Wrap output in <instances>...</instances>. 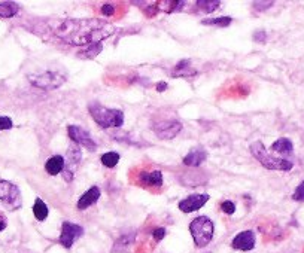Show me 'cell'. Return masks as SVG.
<instances>
[{
  "mask_svg": "<svg viewBox=\"0 0 304 253\" xmlns=\"http://www.w3.org/2000/svg\"><path fill=\"white\" fill-rule=\"evenodd\" d=\"M52 32L66 43L75 46H90L111 37L116 29L114 24L99 18H67L57 21Z\"/></svg>",
  "mask_w": 304,
  "mask_h": 253,
  "instance_id": "cell-1",
  "label": "cell"
},
{
  "mask_svg": "<svg viewBox=\"0 0 304 253\" xmlns=\"http://www.w3.org/2000/svg\"><path fill=\"white\" fill-rule=\"evenodd\" d=\"M88 112L102 128H119L124 124V112L119 109H109L100 103H90Z\"/></svg>",
  "mask_w": 304,
  "mask_h": 253,
  "instance_id": "cell-2",
  "label": "cell"
},
{
  "mask_svg": "<svg viewBox=\"0 0 304 253\" xmlns=\"http://www.w3.org/2000/svg\"><path fill=\"white\" fill-rule=\"evenodd\" d=\"M249 149H251L252 156H254L255 159H258L260 164H261L264 168H267V170H276V172H289V170H292L294 162H291V161H288V159H283V158L271 156V155L266 150L263 142H260V140H258V142H254Z\"/></svg>",
  "mask_w": 304,
  "mask_h": 253,
  "instance_id": "cell-3",
  "label": "cell"
},
{
  "mask_svg": "<svg viewBox=\"0 0 304 253\" xmlns=\"http://www.w3.org/2000/svg\"><path fill=\"white\" fill-rule=\"evenodd\" d=\"M190 232L192 235L194 244L201 249V247H206L212 241L213 232H215V225H213L210 217L198 216L190 223Z\"/></svg>",
  "mask_w": 304,
  "mask_h": 253,
  "instance_id": "cell-4",
  "label": "cell"
},
{
  "mask_svg": "<svg viewBox=\"0 0 304 253\" xmlns=\"http://www.w3.org/2000/svg\"><path fill=\"white\" fill-rule=\"evenodd\" d=\"M29 80L35 87L40 90H57L66 82V74L60 72H43V73H35L29 74Z\"/></svg>",
  "mask_w": 304,
  "mask_h": 253,
  "instance_id": "cell-5",
  "label": "cell"
},
{
  "mask_svg": "<svg viewBox=\"0 0 304 253\" xmlns=\"http://www.w3.org/2000/svg\"><path fill=\"white\" fill-rule=\"evenodd\" d=\"M0 201H3L5 206L11 210L20 209L23 204L20 188L8 181H0Z\"/></svg>",
  "mask_w": 304,
  "mask_h": 253,
  "instance_id": "cell-6",
  "label": "cell"
},
{
  "mask_svg": "<svg viewBox=\"0 0 304 253\" xmlns=\"http://www.w3.org/2000/svg\"><path fill=\"white\" fill-rule=\"evenodd\" d=\"M84 234V228L81 225H76L73 222H63L61 225V234H60V238H58V243L66 247V249H70L73 246V243L81 238Z\"/></svg>",
  "mask_w": 304,
  "mask_h": 253,
  "instance_id": "cell-7",
  "label": "cell"
},
{
  "mask_svg": "<svg viewBox=\"0 0 304 253\" xmlns=\"http://www.w3.org/2000/svg\"><path fill=\"white\" fill-rule=\"evenodd\" d=\"M67 134L76 145H79V146H82L88 150H96L97 149V143L94 142L91 134L87 130H84L82 127L69 125L67 127Z\"/></svg>",
  "mask_w": 304,
  "mask_h": 253,
  "instance_id": "cell-8",
  "label": "cell"
},
{
  "mask_svg": "<svg viewBox=\"0 0 304 253\" xmlns=\"http://www.w3.org/2000/svg\"><path fill=\"white\" fill-rule=\"evenodd\" d=\"M182 131V124L176 119H166L154 124V133L163 140H172Z\"/></svg>",
  "mask_w": 304,
  "mask_h": 253,
  "instance_id": "cell-9",
  "label": "cell"
},
{
  "mask_svg": "<svg viewBox=\"0 0 304 253\" xmlns=\"http://www.w3.org/2000/svg\"><path fill=\"white\" fill-rule=\"evenodd\" d=\"M207 201H209L207 194H192V195H188L187 198L181 200L178 207L184 213H192V212L200 210Z\"/></svg>",
  "mask_w": 304,
  "mask_h": 253,
  "instance_id": "cell-10",
  "label": "cell"
},
{
  "mask_svg": "<svg viewBox=\"0 0 304 253\" xmlns=\"http://www.w3.org/2000/svg\"><path fill=\"white\" fill-rule=\"evenodd\" d=\"M255 241H257V237H255V232L248 229V231H242L239 232L233 241H231V247L236 249V250H242V252H251L254 250L255 247Z\"/></svg>",
  "mask_w": 304,
  "mask_h": 253,
  "instance_id": "cell-11",
  "label": "cell"
},
{
  "mask_svg": "<svg viewBox=\"0 0 304 253\" xmlns=\"http://www.w3.org/2000/svg\"><path fill=\"white\" fill-rule=\"evenodd\" d=\"M100 195H102V192H100L99 186H91L88 191H85L79 197L78 203H76V207H78V210H87L88 207H91L93 204H96L99 201Z\"/></svg>",
  "mask_w": 304,
  "mask_h": 253,
  "instance_id": "cell-12",
  "label": "cell"
},
{
  "mask_svg": "<svg viewBox=\"0 0 304 253\" xmlns=\"http://www.w3.org/2000/svg\"><path fill=\"white\" fill-rule=\"evenodd\" d=\"M207 158V152L203 147H194L184 156V164L188 167H200Z\"/></svg>",
  "mask_w": 304,
  "mask_h": 253,
  "instance_id": "cell-13",
  "label": "cell"
},
{
  "mask_svg": "<svg viewBox=\"0 0 304 253\" xmlns=\"http://www.w3.org/2000/svg\"><path fill=\"white\" fill-rule=\"evenodd\" d=\"M195 74H197V70L191 66V60L179 61L173 67V70L170 72L172 77H191V76H195Z\"/></svg>",
  "mask_w": 304,
  "mask_h": 253,
  "instance_id": "cell-14",
  "label": "cell"
},
{
  "mask_svg": "<svg viewBox=\"0 0 304 253\" xmlns=\"http://www.w3.org/2000/svg\"><path fill=\"white\" fill-rule=\"evenodd\" d=\"M66 161L61 155H54L45 162V170L49 176H57L64 170Z\"/></svg>",
  "mask_w": 304,
  "mask_h": 253,
  "instance_id": "cell-15",
  "label": "cell"
},
{
  "mask_svg": "<svg viewBox=\"0 0 304 253\" xmlns=\"http://www.w3.org/2000/svg\"><path fill=\"white\" fill-rule=\"evenodd\" d=\"M139 181L140 183H143L145 186H161L163 185V173L158 170L154 172H142L139 175Z\"/></svg>",
  "mask_w": 304,
  "mask_h": 253,
  "instance_id": "cell-16",
  "label": "cell"
},
{
  "mask_svg": "<svg viewBox=\"0 0 304 253\" xmlns=\"http://www.w3.org/2000/svg\"><path fill=\"white\" fill-rule=\"evenodd\" d=\"M271 150L280 155H291L294 150V145L288 137H280L271 145Z\"/></svg>",
  "mask_w": 304,
  "mask_h": 253,
  "instance_id": "cell-17",
  "label": "cell"
},
{
  "mask_svg": "<svg viewBox=\"0 0 304 253\" xmlns=\"http://www.w3.org/2000/svg\"><path fill=\"white\" fill-rule=\"evenodd\" d=\"M134 237H136V234H124V235H121V237L115 241V244H114V252H116V253L125 252V250L133 244Z\"/></svg>",
  "mask_w": 304,
  "mask_h": 253,
  "instance_id": "cell-18",
  "label": "cell"
},
{
  "mask_svg": "<svg viewBox=\"0 0 304 253\" xmlns=\"http://www.w3.org/2000/svg\"><path fill=\"white\" fill-rule=\"evenodd\" d=\"M18 11L20 6L15 2H0V18H12Z\"/></svg>",
  "mask_w": 304,
  "mask_h": 253,
  "instance_id": "cell-19",
  "label": "cell"
},
{
  "mask_svg": "<svg viewBox=\"0 0 304 253\" xmlns=\"http://www.w3.org/2000/svg\"><path fill=\"white\" fill-rule=\"evenodd\" d=\"M33 215L39 222H43L48 217V206L43 203L42 198H36L35 206H33Z\"/></svg>",
  "mask_w": 304,
  "mask_h": 253,
  "instance_id": "cell-20",
  "label": "cell"
},
{
  "mask_svg": "<svg viewBox=\"0 0 304 253\" xmlns=\"http://www.w3.org/2000/svg\"><path fill=\"white\" fill-rule=\"evenodd\" d=\"M195 6L198 8L200 12L210 14V12L216 11L221 6V2H219V0H200V2L195 3Z\"/></svg>",
  "mask_w": 304,
  "mask_h": 253,
  "instance_id": "cell-21",
  "label": "cell"
},
{
  "mask_svg": "<svg viewBox=\"0 0 304 253\" xmlns=\"http://www.w3.org/2000/svg\"><path fill=\"white\" fill-rule=\"evenodd\" d=\"M231 17H218V18H206L201 21L203 26H216V27H228L231 24Z\"/></svg>",
  "mask_w": 304,
  "mask_h": 253,
  "instance_id": "cell-22",
  "label": "cell"
},
{
  "mask_svg": "<svg viewBox=\"0 0 304 253\" xmlns=\"http://www.w3.org/2000/svg\"><path fill=\"white\" fill-rule=\"evenodd\" d=\"M100 161H102V164H103L105 167L114 168V167H116V164L119 162V153H116V152H106V153L102 155Z\"/></svg>",
  "mask_w": 304,
  "mask_h": 253,
  "instance_id": "cell-23",
  "label": "cell"
},
{
  "mask_svg": "<svg viewBox=\"0 0 304 253\" xmlns=\"http://www.w3.org/2000/svg\"><path fill=\"white\" fill-rule=\"evenodd\" d=\"M103 49V45L102 43H94V45H90L87 46L82 52H79V57H84V58H96Z\"/></svg>",
  "mask_w": 304,
  "mask_h": 253,
  "instance_id": "cell-24",
  "label": "cell"
},
{
  "mask_svg": "<svg viewBox=\"0 0 304 253\" xmlns=\"http://www.w3.org/2000/svg\"><path fill=\"white\" fill-rule=\"evenodd\" d=\"M69 156H70V162H72L73 165H76V164H78V162L81 161L82 153H81V150H79L78 147H76V146H70Z\"/></svg>",
  "mask_w": 304,
  "mask_h": 253,
  "instance_id": "cell-25",
  "label": "cell"
},
{
  "mask_svg": "<svg viewBox=\"0 0 304 253\" xmlns=\"http://www.w3.org/2000/svg\"><path fill=\"white\" fill-rule=\"evenodd\" d=\"M221 210L227 215H233L236 212V204L233 201H224L221 203Z\"/></svg>",
  "mask_w": 304,
  "mask_h": 253,
  "instance_id": "cell-26",
  "label": "cell"
},
{
  "mask_svg": "<svg viewBox=\"0 0 304 253\" xmlns=\"http://www.w3.org/2000/svg\"><path fill=\"white\" fill-rule=\"evenodd\" d=\"M292 200L295 201H304V181L297 186V189L292 194Z\"/></svg>",
  "mask_w": 304,
  "mask_h": 253,
  "instance_id": "cell-27",
  "label": "cell"
},
{
  "mask_svg": "<svg viewBox=\"0 0 304 253\" xmlns=\"http://www.w3.org/2000/svg\"><path fill=\"white\" fill-rule=\"evenodd\" d=\"M12 119L9 116H0V131L3 130H11L12 128Z\"/></svg>",
  "mask_w": 304,
  "mask_h": 253,
  "instance_id": "cell-28",
  "label": "cell"
},
{
  "mask_svg": "<svg viewBox=\"0 0 304 253\" xmlns=\"http://www.w3.org/2000/svg\"><path fill=\"white\" fill-rule=\"evenodd\" d=\"M274 5V2H254V8L257 11H266L268 8H271Z\"/></svg>",
  "mask_w": 304,
  "mask_h": 253,
  "instance_id": "cell-29",
  "label": "cell"
},
{
  "mask_svg": "<svg viewBox=\"0 0 304 253\" xmlns=\"http://www.w3.org/2000/svg\"><path fill=\"white\" fill-rule=\"evenodd\" d=\"M115 6L114 5H109V3H106V5H103L102 6V14L105 15V17H112L114 14H115Z\"/></svg>",
  "mask_w": 304,
  "mask_h": 253,
  "instance_id": "cell-30",
  "label": "cell"
},
{
  "mask_svg": "<svg viewBox=\"0 0 304 253\" xmlns=\"http://www.w3.org/2000/svg\"><path fill=\"white\" fill-rule=\"evenodd\" d=\"M254 40L258 42V43H264V42L267 40V35H266V32H264V30H258V32H255V33H254Z\"/></svg>",
  "mask_w": 304,
  "mask_h": 253,
  "instance_id": "cell-31",
  "label": "cell"
},
{
  "mask_svg": "<svg viewBox=\"0 0 304 253\" xmlns=\"http://www.w3.org/2000/svg\"><path fill=\"white\" fill-rule=\"evenodd\" d=\"M152 235H154L155 241H161L166 237V229L164 228H155L154 232H152Z\"/></svg>",
  "mask_w": 304,
  "mask_h": 253,
  "instance_id": "cell-32",
  "label": "cell"
},
{
  "mask_svg": "<svg viewBox=\"0 0 304 253\" xmlns=\"http://www.w3.org/2000/svg\"><path fill=\"white\" fill-rule=\"evenodd\" d=\"M166 90H167V83H166L164 80H161V82L157 83V91H158V93H163V91H166Z\"/></svg>",
  "mask_w": 304,
  "mask_h": 253,
  "instance_id": "cell-33",
  "label": "cell"
},
{
  "mask_svg": "<svg viewBox=\"0 0 304 253\" xmlns=\"http://www.w3.org/2000/svg\"><path fill=\"white\" fill-rule=\"evenodd\" d=\"M6 225H8V222H6V217L0 213V232H2L5 228H6Z\"/></svg>",
  "mask_w": 304,
  "mask_h": 253,
  "instance_id": "cell-34",
  "label": "cell"
},
{
  "mask_svg": "<svg viewBox=\"0 0 304 253\" xmlns=\"http://www.w3.org/2000/svg\"><path fill=\"white\" fill-rule=\"evenodd\" d=\"M204 253H212V252H204Z\"/></svg>",
  "mask_w": 304,
  "mask_h": 253,
  "instance_id": "cell-35",
  "label": "cell"
}]
</instances>
